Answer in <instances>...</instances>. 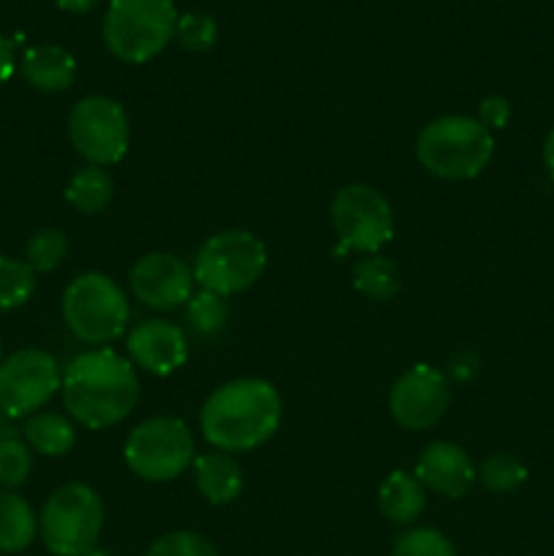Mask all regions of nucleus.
Instances as JSON below:
<instances>
[{"label": "nucleus", "instance_id": "nucleus-1", "mask_svg": "<svg viewBox=\"0 0 554 556\" xmlns=\"http://www.w3.org/2000/svg\"><path fill=\"white\" fill-rule=\"evenodd\" d=\"M60 396L71 421L85 429L117 427L139 402V375L112 348H92L63 369Z\"/></svg>", "mask_w": 554, "mask_h": 556}, {"label": "nucleus", "instance_id": "nucleus-2", "mask_svg": "<svg viewBox=\"0 0 554 556\" xmlns=\"http://www.w3.org/2000/svg\"><path fill=\"white\" fill-rule=\"evenodd\" d=\"M282 421V400L264 378H237L217 386L199 413L204 440L223 454L255 451L275 438Z\"/></svg>", "mask_w": 554, "mask_h": 556}, {"label": "nucleus", "instance_id": "nucleus-3", "mask_svg": "<svg viewBox=\"0 0 554 556\" xmlns=\"http://www.w3.org/2000/svg\"><path fill=\"white\" fill-rule=\"evenodd\" d=\"M416 157L424 172L445 182L476 179L494 157V134L476 117L445 114L421 128Z\"/></svg>", "mask_w": 554, "mask_h": 556}, {"label": "nucleus", "instance_id": "nucleus-4", "mask_svg": "<svg viewBox=\"0 0 554 556\" xmlns=\"http://www.w3.org/2000/svg\"><path fill=\"white\" fill-rule=\"evenodd\" d=\"M177 20L172 0H112L103 16V43L123 63H150L168 47Z\"/></svg>", "mask_w": 554, "mask_h": 556}, {"label": "nucleus", "instance_id": "nucleus-5", "mask_svg": "<svg viewBox=\"0 0 554 556\" xmlns=\"http://www.w3.org/2000/svg\"><path fill=\"white\" fill-rule=\"evenodd\" d=\"M60 309L71 334L98 348L119 340L130 318L125 291L101 271H85L74 277L65 288Z\"/></svg>", "mask_w": 554, "mask_h": 556}, {"label": "nucleus", "instance_id": "nucleus-6", "mask_svg": "<svg viewBox=\"0 0 554 556\" xmlns=\"http://www.w3.org/2000/svg\"><path fill=\"white\" fill-rule=\"evenodd\" d=\"M103 500L87 483L54 489L38 516V535L54 556H87L103 532Z\"/></svg>", "mask_w": 554, "mask_h": 556}, {"label": "nucleus", "instance_id": "nucleus-7", "mask_svg": "<svg viewBox=\"0 0 554 556\" xmlns=\"http://www.w3.org/2000/svg\"><path fill=\"white\" fill-rule=\"evenodd\" d=\"M269 253L255 233L242 228L217 231L206 239L193 258V280L204 291L237 296L264 277Z\"/></svg>", "mask_w": 554, "mask_h": 556}, {"label": "nucleus", "instance_id": "nucleus-8", "mask_svg": "<svg viewBox=\"0 0 554 556\" xmlns=\"http://www.w3.org/2000/svg\"><path fill=\"white\" fill-rule=\"evenodd\" d=\"M123 459L136 478L147 483H166L193 467L196 440L188 424L172 416H155L130 429L123 445Z\"/></svg>", "mask_w": 554, "mask_h": 556}, {"label": "nucleus", "instance_id": "nucleus-9", "mask_svg": "<svg viewBox=\"0 0 554 556\" xmlns=\"http://www.w3.org/2000/svg\"><path fill=\"white\" fill-rule=\"evenodd\" d=\"M331 226L337 233V253H380L394 239V212L386 195L373 185H345L331 199Z\"/></svg>", "mask_w": 554, "mask_h": 556}, {"label": "nucleus", "instance_id": "nucleus-10", "mask_svg": "<svg viewBox=\"0 0 554 556\" xmlns=\"http://www.w3.org/2000/svg\"><path fill=\"white\" fill-rule=\"evenodd\" d=\"M71 147L87 166H114L130 147V125L123 103L109 96H85L68 114Z\"/></svg>", "mask_w": 554, "mask_h": 556}, {"label": "nucleus", "instance_id": "nucleus-11", "mask_svg": "<svg viewBox=\"0 0 554 556\" xmlns=\"http://www.w3.org/2000/svg\"><path fill=\"white\" fill-rule=\"evenodd\" d=\"M63 372L52 353L41 348H20L0 358V410L5 416L30 418L60 394Z\"/></svg>", "mask_w": 554, "mask_h": 556}, {"label": "nucleus", "instance_id": "nucleus-12", "mask_svg": "<svg viewBox=\"0 0 554 556\" xmlns=\"http://www.w3.org/2000/svg\"><path fill=\"white\" fill-rule=\"evenodd\" d=\"M451 405V380L429 364H416L396 378L389 391L391 418L407 432H424L445 416Z\"/></svg>", "mask_w": 554, "mask_h": 556}, {"label": "nucleus", "instance_id": "nucleus-13", "mask_svg": "<svg viewBox=\"0 0 554 556\" xmlns=\"http://www.w3.org/2000/svg\"><path fill=\"white\" fill-rule=\"evenodd\" d=\"M130 293L144 307L168 313L188 304L193 296V269L172 253H147L130 266Z\"/></svg>", "mask_w": 554, "mask_h": 556}, {"label": "nucleus", "instance_id": "nucleus-14", "mask_svg": "<svg viewBox=\"0 0 554 556\" xmlns=\"http://www.w3.org/2000/svg\"><path fill=\"white\" fill-rule=\"evenodd\" d=\"M125 351L134 367L166 378L188 362V334L177 324L163 318L141 320L128 331Z\"/></svg>", "mask_w": 554, "mask_h": 556}, {"label": "nucleus", "instance_id": "nucleus-15", "mask_svg": "<svg viewBox=\"0 0 554 556\" xmlns=\"http://www.w3.org/2000/svg\"><path fill=\"white\" fill-rule=\"evenodd\" d=\"M413 476L424 489L449 500H462L478 481V467L470 454L451 440H435L421 451Z\"/></svg>", "mask_w": 554, "mask_h": 556}, {"label": "nucleus", "instance_id": "nucleus-16", "mask_svg": "<svg viewBox=\"0 0 554 556\" xmlns=\"http://www.w3.org/2000/svg\"><path fill=\"white\" fill-rule=\"evenodd\" d=\"M22 76L38 92H65L76 79V60L60 43H38L22 54Z\"/></svg>", "mask_w": 554, "mask_h": 556}, {"label": "nucleus", "instance_id": "nucleus-17", "mask_svg": "<svg viewBox=\"0 0 554 556\" xmlns=\"http://www.w3.org/2000/svg\"><path fill=\"white\" fill-rule=\"evenodd\" d=\"M190 472H193L196 492L210 505L234 503L244 489L242 467L231 454H223V451L196 456Z\"/></svg>", "mask_w": 554, "mask_h": 556}, {"label": "nucleus", "instance_id": "nucleus-18", "mask_svg": "<svg viewBox=\"0 0 554 556\" xmlns=\"http://www.w3.org/2000/svg\"><path fill=\"white\" fill-rule=\"evenodd\" d=\"M378 508L391 525L411 527L427 508V489L413 472L394 470L378 489Z\"/></svg>", "mask_w": 554, "mask_h": 556}, {"label": "nucleus", "instance_id": "nucleus-19", "mask_svg": "<svg viewBox=\"0 0 554 556\" xmlns=\"http://www.w3.org/2000/svg\"><path fill=\"white\" fill-rule=\"evenodd\" d=\"M22 440L30 445L33 454L47 456V459H60V456L71 454V448H74L76 429L74 421L63 416V413L38 410L30 418H25Z\"/></svg>", "mask_w": 554, "mask_h": 556}, {"label": "nucleus", "instance_id": "nucleus-20", "mask_svg": "<svg viewBox=\"0 0 554 556\" xmlns=\"http://www.w3.org/2000/svg\"><path fill=\"white\" fill-rule=\"evenodd\" d=\"M38 535V516L22 494L0 489V552L20 554Z\"/></svg>", "mask_w": 554, "mask_h": 556}, {"label": "nucleus", "instance_id": "nucleus-21", "mask_svg": "<svg viewBox=\"0 0 554 556\" xmlns=\"http://www.w3.org/2000/svg\"><path fill=\"white\" fill-rule=\"evenodd\" d=\"M353 288L373 302H391L400 293V266L386 255H362L353 266Z\"/></svg>", "mask_w": 554, "mask_h": 556}, {"label": "nucleus", "instance_id": "nucleus-22", "mask_svg": "<svg viewBox=\"0 0 554 556\" xmlns=\"http://www.w3.org/2000/svg\"><path fill=\"white\" fill-rule=\"evenodd\" d=\"M114 182L101 166H85L65 185V201L81 215H98L112 204Z\"/></svg>", "mask_w": 554, "mask_h": 556}, {"label": "nucleus", "instance_id": "nucleus-23", "mask_svg": "<svg viewBox=\"0 0 554 556\" xmlns=\"http://www.w3.org/2000/svg\"><path fill=\"white\" fill-rule=\"evenodd\" d=\"M228 315H231V307H228L226 296L212 291H196L193 296L185 304V320H188V329L193 331L201 340H212V337L221 334L228 324Z\"/></svg>", "mask_w": 554, "mask_h": 556}, {"label": "nucleus", "instance_id": "nucleus-24", "mask_svg": "<svg viewBox=\"0 0 554 556\" xmlns=\"http://www.w3.org/2000/svg\"><path fill=\"white\" fill-rule=\"evenodd\" d=\"M36 293V271L20 258L0 255V313L22 307Z\"/></svg>", "mask_w": 554, "mask_h": 556}, {"label": "nucleus", "instance_id": "nucleus-25", "mask_svg": "<svg viewBox=\"0 0 554 556\" xmlns=\"http://www.w3.org/2000/svg\"><path fill=\"white\" fill-rule=\"evenodd\" d=\"M68 255V237L60 228H41L27 239L25 248V264L30 266L36 275H49L58 269Z\"/></svg>", "mask_w": 554, "mask_h": 556}, {"label": "nucleus", "instance_id": "nucleus-26", "mask_svg": "<svg viewBox=\"0 0 554 556\" xmlns=\"http://www.w3.org/2000/svg\"><path fill=\"white\" fill-rule=\"evenodd\" d=\"M478 481L492 494L516 492L527 481V467L511 454H489L478 467Z\"/></svg>", "mask_w": 554, "mask_h": 556}, {"label": "nucleus", "instance_id": "nucleus-27", "mask_svg": "<svg viewBox=\"0 0 554 556\" xmlns=\"http://www.w3.org/2000/svg\"><path fill=\"white\" fill-rule=\"evenodd\" d=\"M391 556H456V548L435 527H416L396 538Z\"/></svg>", "mask_w": 554, "mask_h": 556}, {"label": "nucleus", "instance_id": "nucleus-28", "mask_svg": "<svg viewBox=\"0 0 554 556\" xmlns=\"http://www.w3.org/2000/svg\"><path fill=\"white\" fill-rule=\"evenodd\" d=\"M33 472V451L22 438L0 443V489L16 492Z\"/></svg>", "mask_w": 554, "mask_h": 556}, {"label": "nucleus", "instance_id": "nucleus-29", "mask_svg": "<svg viewBox=\"0 0 554 556\" xmlns=\"http://www.w3.org/2000/svg\"><path fill=\"white\" fill-rule=\"evenodd\" d=\"M177 41L188 52H206L217 43V22L201 11H188L177 20Z\"/></svg>", "mask_w": 554, "mask_h": 556}, {"label": "nucleus", "instance_id": "nucleus-30", "mask_svg": "<svg viewBox=\"0 0 554 556\" xmlns=\"http://www.w3.org/2000/svg\"><path fill=\"white\" fill-rule=\"evenodd\" d=\"M144 556H217V548L199 532L179 530L158 538Z\"/></svg>", "mask_w": 554, "mask_h": 556}, {"label": "nucleus", "instance_id": "nucleus-31", "mask_svg": "<svg viewBox=\"0 0 554 556\" xmlns=\"http://www.w3.org/2000/svg\"><path fill=\"white\" fill-rule=\"evenodd\" d=\"M478 123L489 130H500L511 123V101L503 96H487L478 106Z\"/></svg>", "mask_w": 554, "mask_h": 556}, {"label": "nucleus", "instance_id": "nucleus-32", "mask_svg": "<svg viewBox=\"0 0 554 556\" xmlns=\"http://www.w3.org/2000/svg\"><path fill=\"white\" fill-rule=\"evenodd\" d=\"M14 68H16L14 43H11L9 38H5L3 33H0V85H5V81L11 79Z\"/></svg>", "mask_w": 554, "mask_h": 556}, {"label": "nucleus", "instance_id": "nucleus-33", "mask_svg": "<svg viewBox=\"0 0 554 556\" xmlns=\"http://www.w3.org/2000/svg\"><path fill=\"white\" fill-rule=\"evenodd\" d=\"M476 356L473 353H467V362L459 364L456 358H451L449 362V380L456 378V380H470L473 375H476Z\"/></svg>", "mask_w": 554, "mask_h": 556}, {"label": "nucleus", "instance_id": "nucleus-34", "mask_svg": "<svg viewBox=\"0 0 554 556\" xmlns=\"http://www.w3.org/2000/svg\"><path fill=\"white\" fill-rule=\"evenodd\" d=\"M63 11H71V14H87L98 5V0H54Z\"/></svg>", "mask_w": 554, "mask_h": 556}, {"label": "nucleus", "instance_id": "nucleus-35", "mask_svg": "<svg viewBox=\"0 0 554 556\" xmlns=\"http://www.w3.org/2000/svg\"><path fill=\"white\" fill-rule=\"evenodd\" d=\"M14 438H22V429L16 427L14 418L5 416V413L0 410V443H5V440H14Z\"/></svg>", "mask_w": 554, "mask_h": 556}, {"label": "nucleus", "instance_id": "nucleus-36", "mask_svg": "<svg viewBox=\"0 0 554 556\" xmlns=\"http://www.w3.org/2000/svg\"><path fill=\"white\" fill-rule=\"evenodd\" d=\"M543 166H546L549 177L554 179V128L549 130L546 141H543Z\"/></svg>", "mask_w": 554, "mask_h": 556}, {"label": "nucleus", "instance_id": "nucleus-37", "mask_svg": "<svg viewBox=\"0 0 554 556\" xmlns=\"http://www.w3.org/2000/svg\"><path fill=\"white\" fill-rule=\"evenodd\" d=\"M87 556H109V554H106V552H101V548H92V552L87 554Z\"/></svg>", "mask_w": 554, "mask_h": 556}, {"label": "nucleus", "instance_id": "nucleus-38", "mask_svg": "<svg viewBox=\"0 0 554 556\" xmlns=\"http://www.w3.org/2000/svg\"><path fill=\"white\" fill-rule=\"evenodd\" d=\"M0 358H3V342H0Z\"/></svg>", "mask_w": 554, "mask_h": 556}]
</instances>
